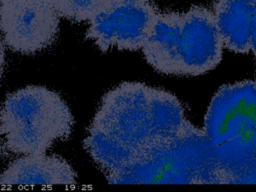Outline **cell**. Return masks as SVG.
I'll return each mask as SVG.
<instances>
[{
	"label": "cell",
	"instance_id": "cell-1",
	"mask_svg": "<svg viewBox=\"0 0 256 192\" xmlns=\"http://www.w3.org/2000/svg\"><path fill=\"white\" fill-rule=\"evenodd\" d=\"M190 124L170 92L141 82H123L109 90L88 128L84 148L110 175Z\"/></svg>",
	"mask_w": 256,
	"mask_h": 192
},
{
	"label": "cell",
	"instance_id": "cell-2",
	"mask_svg": "<svg viewBox=\"0 0 256 192\" xmlns=\"http://www.w3.org/2000/svg\"><path fill=\"white\" fill-rule=\"evenodd\" d=\"M223 46L212 11L192 6L185 12L158 13L141 50L160 73L198 76L221 62Z\"/></svg>",
	"mask_w": 256,
	"mask_h": 192
},
{
	"label": "cell",
	"instance_id": "cell-3",
	"mask_svg": "<svg viewBox=\"0 0 256 192\" xmlns=\"http://www.w3.org/2000/svg\"><path fill=\"white\" fill-rule=\"evenodd\" d=\"M106 177L111 184H223L221 164L204 130L191 122L177 136Z\"/></svg>",
	"mask_w": 256,
	"mask_h": 192
},
{
	"label": "cell",
	"instance_id": "cell-4",
	"mask_svg": "<svg viewBox=\"0 0 256 192\" xmlns=\"http://www.w3.org/2000/svg\"><path fill=\"white\" fill-rule=\"evenodd\" d=\"M74 120L55 91L26 86L8 94L0 109L1 151L26 155L45 153L56 140L71 135Z\"/></svg>",
	"mask_w": 256,
	"mask_h": 192
},
{
	"label": "cell",
	"instance_id": "cell-5",
	"mask_svg": "<svg viewBox=\"0 0 256 192\" xmlns=\"http://www.w3.org/2000/svg\"><path fill=\"white\" fill-rule=\"evenodd\" d=\"M203 130L221 164L223 184H231L237 174L255 165V81L221 86L208 106Z\"/></svg>",
	"mask_w": 256,
	"mask_h": 192
},
{
	"label": "cell",
	"instance_id": "cell-6",
	"mask_svg": "<svg viewBox=\"0 0 256 192\" xmlns=\"http://www.w3.org/2000/svg\"><path fill=\"white\" fill-rule=\"evenodd\" d=\"M151 0H105L89 19L86 37L102 52L142 48L158 14Z\"/></svg>",
	"mask_w": 256,
	"mask_h": 192
},
{
	"label": "cell",
	"instance_id": "cell-7",
	"mask_svg": "<svg viewBox=\"0 0 256 192\" xmlns=\"http://www.w3.org/2000/svg\"><path fill=\"white\" fill-rule=\"evenodd\" d=\"M52 0H5L0 3V31L11 50L34 54L49 47L59 31Z\"/></svg>",
	"mask_w": 256,
	"mask_h": 192
},
{
	"label": "cell",
	"instance_id": "cell-8",
	"mask_svg": "<svg viewBox=\"0 0 256 192\" xmlns=\"http://www.w3.org/2000/svg\"><path fill=\"white\" fill-rule=\"evenodd\" d=\"M76 184L71 165L58 155L26 154L12 161L0 173V185L51 186Z\"/></svg>",
	"mask_w": 256,
	"mask_h": 192
},
{
	"label": "cell",
	"instance_id": "cell-9",
	"mask_svg": "<svg viewBox=\"0 0 256 192\" xmlns=\"http://www.w3.org/2000/svg\"><path fill=\"white\" fill-rule=\"evenodd\" d=\"M256 0H215L213 15L223 45L236 53L251 51V23Z\"/></svg>",
	"mask_w": 256,
	"mask_h": 192
},
{
	"label": "cell",
	"instance_id": "cell-10",
	"mask_svg": "<svg viewBox=\"0 0 256 192\" xmlns=\"http://www.w3.org/2000/svg\"><path fill=\"white\" fill-rule=\"evenodd\" d=\"M105 0H52L60 17L72 22L88 21Z\"/></svg>",
	"mask_w": 256,
	"mask_h": 192
},
{
	"label": "cell",
	"instance_id": "cell-11",
	"mask_svg": "<svg viewBox=\"0 0 256 192\" xmlns=\"http://www.w3.org/2000/svg\"><path fill=\"white\" fill-rule=\"evenodd\" d=\"M251 51L256 55V9L254 11L251 23Z\"/></svg>",
	"mask_w": 256,
	"mask_h": 192
},
{
	"label": "cell",
	"instance_id": "cell-12",
	"mask_svg": "<svg viewBox=\"0 0 256 192\" xmlns=\"http://www.w3.org/2000/svg\"><path fill=\"white\" fill-rule=\"evenodd\" d=\"M4 66H5V46L3 41L0 39V80L4 71Z\"/></svg>",
	"mask_w": 256,
	"mask_h": 192
},
{
	"label": "cell",
	"instance_id": "cell-13",
	"mask_svg": "<svg viewBox=\"0 0 256 192\" xmlns=\"http://www.w3.org/2000/svg\"><path fill=\"white\" fill-rule=\"evenodd\" d=\"M255 57H256V55H255Z\"/></svg>",
	"mask_w": 256,
	"mask_h": 192
}]
</instances>
